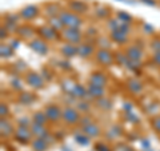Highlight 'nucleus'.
<instances>
[{"label": "nucleus", "instance_id": "49", "mask_svg": "<svg viewBox=\"0 0 160 151\" xmlns=\"http://www.w3.org/2000/svg\"><path fill=\"white\" fill-rule=\"evenodd\" d=\"M93 122H95V120H93V118L91 117V115H89V114H84V115H82V119H80L79 126H80V128H83V127H86V126L91 124Z\"/></svg>", "mask_w": 160, "mask_h": 151}, {"label": "nucleus", "instance_id": "21", "mask_svg": "<svg viewBox=\"0 0 160 151\" xmlns=\"http://www.w3.org/2000/svg\"><path fill=\"white\" fill-rule=\"evenodd\" d=\"M60 55L63 56V59H68V60L78 56V44L64 43L63 46L60 47Z\"/></svg>", "mask_w": 160, "mask_h": 151}, {"label": "nucleus", "instance_id": "14", "mask_svg": "<svg viewBox=\"0 0 160 151\" xmlns=\"http://www.w3.org/2000/svg\"><path fill=\"white\" fill-rule=\"evenodd\" d=\"M109 82L108 75L102 71V70H95L91 74L88 75V84H95V86H100V87H107V84Z\"/></svg>", "mask_w": 160, "mask_h": 151}, {"label": "nucleus", "instance_id": "26", "mask_svg": "<svg viewBox=\"0 0 160 151\" xmlns=\"http://www.w3.org/2000/svg\"><path fill=\"white\" fill-rule=\"evenodd\" d=\"M123 133H124L123 127L116 123V124L109 126V128L107 130V133H106V137H107L108 140H115V139H119L120 137H122Z\"/></svg>", "mask_w": 160, "mask_h": 151}, {"label": "nucleus", "instance_id": "46", "mask_svg": "<svg viewBox=\"0 0 160 151\" xmlns=\"http://www.w3.org/2000/svg\"><path fill=\"white\" fill-rule=\"evenodd\" d=\"M32 124V118L29 117H19L16 119V126L19 127H31Z\"/></svg>", "mask_w": 160, "mask_h": 151}, {"label": "nucleus", "instance_id": "55", "mask_svg": "<svg viewBox=\"0 0 160 151\" xmlns=\"http://www.w3.org/2000/svg\"><path fill=\"white\" fill-rule=\"evenodd\" d=\"M8 38H9V31L4 26H2L0 27V40L4 42V40H7Z\"/></svg>", "mask_w": 160, "mask_h": 151}, {"label": "nucleus", "instance_id": "18", "mask_svg": "<svg viewBox=\"0 0 160 151\" xmlns=\"http://www.w3.org/2000/svg\"><path fill=\"white\" fill-rule=\"evenodd\" d=\"M16 127L12 124V122L8 118H0V135L2 138L9 139L13 137Z\"/></svg>", "mask_w": 160, "mask_h": 151}, {"label": "nucleus", "instance_id": "41", "mask_svg": "<svg viewBox=\"0 0 160 151\" xmlns=\"http://www.w3.org/2000/svg\"><path fill=\"white\" fill-rule=\"evenodd\" d=\"M123 115H124V119L127 120V122H129L131 124H133V126H136V124H139L142 120H140V117L139 115H136L133 111H131V112H123Z\"/></svg>", "mask_w": 160, "mask_h": 151}, {"label": "nucleus", "instance_id": "51", "mask_svg": "<svg viewBox=\"0 0 160 151\" xmlns=\"http://www.w3.org/2000/svg\"><path fill=\"white\" fill-rule=\"evenodd\" d=\"M84 36H86V39H89V38H93V40L96 39L99 36V31H98V28H95V27H88L87 28V31L84 32Z\"/></svg>", "mask_w": 160, "mask_h": 151}, {"label": "nucleus", "instance_id": "34", "mask_svg": "<svg viewBox=\"0 0 160 151\" xmlns=\"http://www.w3.org/2000/svg\"><path fill=\"white\" fill-rule=\"evenodd\" d=\"M73 140H75V142H76L79 146H82V147H87V146L91 144V138H89L88 135L84 134L82 130L73 134Z\"/></svg>", "mask_w": 160, "mask_h": 151}, {"label": "nucleus", "instance_id": "4", "mask_svg": "<svg viewBox=\"0 0 160 151\" xmlns=\"http://www.w3.org/2000/svg\"><path fill=\"white\" fill-rule=\"evenodd\" d=\"M44 114L47 117L48 123L51 124H58L59 122H62V118H63V107H60L59 104L56 103H49L46 104L43 108Z\"/></svg>", "mask_w": 160, "mask_h": 151}, {"label": "nucleus", "instance_id": "56", "mask_svg": "<svg viewBox=\"0 0 160 151\" xmlns=\"http://www.w3.org/2000/svg\"><path fill=\"white\" fill-rule=\"evenodd\" d=\"M139 2L148 7H159V0H139Z\"/></svg>", "mask_w": 160, "mask_h": 151}, {"label": "nucleus", "instance_id": "44", "mask_svg": "<svg viewBox=\"0 0 160 151\" xmlns=\"http://www.w3.org/2000/svg\"><path fill=\"white\" fill-rule=\"evenodd\" d=\"M19 20H22V19H20L19 13H16V12H7L3 16V22H9V23L19 24Z\"/></svg>", "mask_w": 160, "mask_h": 151}, {"label": "nucleus", "instance_id": "24", "mask_svg": "<svg viewBox=\"0 0 160 151\" xmlns=\"http://www.w3.org/2000/svg\"><path fill=\"white\" fill-rule=\"evenodd\" d=\"M92 104H93L98 110H100V111H104V112L111 111L112 107H113V102H112V100L109 99L108 96H103V98H99V99H96V100H93Z\"/></svg>", "mask_w": 160, "mask_h": 151}, {"label": "nucleus", "instance_id": "43", "mask_svg": "<svg viewBox=\"0 0 160 151\" xmlns=\"http://www.w3.org/2000/svg\"><path fill=\"white\" fill-rule=\"evenodd\" d=\"M142 31L144 35H147V36H153L155 34H156V29H155V27L152 26L151 23H147V22H144L142 24Z\"/></svg>", "mask_w": 160, "mask_h": 151}, {"label": "nucleus", "instance_id": "40", "mask_svg": "<svg viewBox=\"0 0 160 151\" xmlns=\"http://www.w3.org/2000/svg\"><path fill=\"white\" fill-rule=\"evenodd\" d=\"M120 24H122V22L115 16V18H109L107 20V28H108V31L109 32H112V31H118V29L120 28Z\"/></svg>", "mask_w": 160, "mask_h": 151}, {"label": "nucleus", "instance_id": "6", "mask_svg": "<svg viewBox=\"0 0 160 151\" xmlns=\"http://www.w3.org/2000/svg\"><path fill=\"white\" fill-rule=\"evenodd\" d=\"M18 13L23 22L29 23V22H33L35 19H38L40 16V13H42V7L38 6V4H27V6H24L23 8H20Z\"/></svg>", "mask_w": 160, "mask_h": 151}, {"label": "nucleus", "instance_id": "48", "mask_svg": "<svg viewBox=\"0 0 160 151\" xmlns=\"http://www.w3.org/2000/svg\"><path fill=\"white\" fill-rule=\"evenodd\" d=\"M93 150L95 151H113L106 142H102V140H98V142L93 144Z\"/></svg>", "mask_w": 160, "mask_h": 151}, {"label": "nucleus", "instance_id": "28", "mask_svg": "<svg viewBox=\"0 0 160 151\" xmlns=\"http://www.w3.org/2000/svg\"><path fill=\"white\" fill-rule=\"evenodd\" d=\"M15 55V49L12 48V46L7 42H2V44H0V58H2L3 60L4 59H11L13 58Z\"/></svg>", "mask_w": 160, "mask_h": 151}, {"label": "nucleus", "instance_id": "38", "mask_svg": "<svg viewBox=\"0 0 160 151\" xmlns=\"http://www.w3.org/2000/svg\"><path fill=\"white\" fill-rule=\"evenodd\" d=\"M47 24H49L53 29H56L58 32H62L64 28V24H63V22L60 20V18L59 16H55V18H48L47 19Z\"/></svg>", "mask_w": 160, "mask_h": 151}, {"label": "nucleus", "instance_id": "59", "mask_svg": "<svg viewBox=\"0 0 160 151\" xmlns=\"http://www.w3.org/2000/svg\"><path fill=\"white\" fill-rule=\"evenodd\" d=\"M9 44L12 46V48L16 51V49L19 48V44H20V39H16V38H12L11 40H9Z\"/></svg>", "mask_w": 160, "mask_h": 151}, {"label": "nucleus", "instance_id": "10", "mask_svg": "<svg viewBox=\"0 0 160 151\" xmlns=\"http://www.w3.org/2000/svg\"><path fill=\"white\" fill-rule=\"evenodd\" d=\"M28 48L31 49L32 52H35L39 56H46L49 52V44L46 42V40L40 39L39 36H36L35 39H32L31 42H28Z\"/></svg>", "mask_w": 160, "mask_h": 151}, {"label": "nucleus", "instance_id": "11", "mask_svg": "<svg viewBox=\"0 0 160 151\" xmlns=\"http://www.w3.org/2000/svg\"><path fill=\"white\" fill-rule=\"evenodd\" d=\"M33 134L31 131V127H19L16 126V130H15V134H13V139L16 140L18 143L20 144H31V142L33 140Z\"/></svg>", "mask_w": 160, "mask_h": 151}, {"label": "nucleus", "instance_id": "7", "mask_svg": "<svg viewBox=\"0 0 160 151\" xmlns=\"http://www.w3.org/2000/svg\"><path fill=\"white\" fill-rule=\"evenodd\" d=\"M36 32H38V36L40 39L46 40L47 43H53V42H58V40H62L60 32L53 29L49 24H42L40 27L36 28Z\"/></svg>", "mask_w": 160, "mask_h": 151}, {"label": "nucleus", "instance_id": "5", "mask_svg": "<svg viewBox=\"0 0 160 151\" xmlns=\"http://www.w3.org/2000/svg\"><path fill=\"white\" fill-rule=\"evenodd\" d=\"M62 40H64V43H71V44H80L84 42V32L79 28H64L60 32Z\"/></svg>", "mask_w": 160, "mask_h": 151}, {"label": "nucleus", "instance_id": "1", "mask_svg": "<svg viewBox=\"0 0 160 151\" xmlns=\"http://www.w3.org/2000/svg\"><path fill=\"white\" fill-rule=\"evenodd\" d=\"M59 18L63 22L66 28H79V29H82L83 24H84L83 18L78 13L69 11V9H63V11L60 12Z\"/></svg>", "mask_w": 160, "mask_h": 151}, {"label": "nucleus", "instance_id": "50", "mask_svg": "<svg viewBox=\"0 0 160 151\" xmlns=\"http://www.w3.org/2000/svg\"><path fill=\"white\" fill-rule=\"evenodd\" d=\"M149 48L152 49V52H160V36H155L151 39Z\"/></svg>", "mask_w": 160, "mask_h": 151}, {"label": "nucleus", "instance_id": "57", "mask_svg": "<svg viewBox=\"0 0 160 151\" xmlns=\"http://www.w3.org/2000/svg\"><path fill=\"white\" fill-rule=\"evenodd\" d=\"M151 59H152V62H153L155 66L160 67V52H152Z\"/></svg>", "mask_w": 160, "mask_h": 151}, {"label": "nucleus", "instance_id": "62", "mask_svg": "<svg viewBox=\"0 0 160 151\" xmlns=\"http://www.w3.org/2000/svg\"><path fill=\"white\" fill-rule=\"evenodd\" d=\"M118 2H122V3L129 4V6H135V4H136V0H118Z\"/></svg>", "mask_w": 160, "mask_h": 151}, {"label": "nucleus", "instance_id": "32", "mask_svg": "<svg viewBox=\"0 0 160 151\" xmlns=\"http://www.w3.org/2000/svg\"><path fill=\"white\" fill-rule=\"evenodd\" d=\"M31 131H32L35 138H44L49 133V130L47 128V126L38 124V123H33L32 122V124H31Z\"/></svg>", "mask_w": 160, "mask_h": 151}, {"label": "nucleus", "instance_id": "60", "mask_svg": "<svg viewBox=\"0 0 160 151\" xmlns=\"http://www.w3.org/2000/svg\"><path fill=\"white\" fill-rule=\"evenodd\" d=\"M40 74L43 75V76H44V79H46V80H51V79H52V74L49 72V71H48V70H47L46 67H44V68L42 70V72H40Z\"/></svg>", "mask_w": 160, "mask_h": 151}, {"label": "nucleus", "instance_id": "58", "mask_svg": "<svg viewBox=\"0 0 160 151\" xmlns=\"http://www.w3.org/2000/svg\"><path fill=\"white\" fill-rule=\"evenodd\" d=\"M142 140V147H143V150H148V148H151V142H149V139H147V138H143V139H140Z\"/></svg>", "mask_w": 160, "mask_h": 151}, {"label": "nucleus", "instance_id": "22", "mask_svg": "<svg viewBox=\"0 0 160 151\" xmlns=\"http://www.w3.org/2000/svg\"><path fill=\"white\" fill-rule=\"evenodd\" d=\"M80 130H82V131L86 134V135H88L91 139H98L100 135H102V133H103L102 127H100V126L96 122L88 124V126H86V127H83V128H80Z\"/></svg>", "mask_w": 160, "mask_h": 151}, {"label": "nucleus", "instance_id": "30", "mask_svg": "<svg viewBox=\"0 0 160 151\" xmlns=\"http://www.w3.org/2000/svg\"><path fill=\"white\" fill-rule=\"evenodd\" d=\"M29 146H31L32 151H48V148H49L48 142L43 138H33V140Z\"/></svg>", "mask_w": 160, "mask_h": 151}, {"label": "nucleus", "instance_id": "45", "mask_svg": "<svg viewBox=\"0 0 160 151\" xmlns=\"http://www.w3.org/2000/svg\"><path fill=\"white\" fill-rule=\"evenodd\" d=\"M13 67H15V70H16L18 72H20V74H26V72L28 71V64L24 62V60H22V59L16 60V63L13 64Z\"/></svg>", "mask_w": 160, "mask_h": 151}, {"label": "nucleus", "instance_id": "53", "mask_svg": "<svg viewBox=\"0 0 160 151\" xmlns=\"http://www.w3.org/2000/svg\"><path fill=\"white\" fill-rule=\"evenodd\" d=\"M9 117V106L7 103H0V118H8Z\"/></svg>", "mask_w": 160, "mask_h": 151}, {"label": "nucleus", "instance_id": "19", "mask_svg": "<svg viewBox=\"0 0 160 151\" xmlns=\"http://www.w3.org/2000/svg\"><path fill=\"white\" fill-rule=\"evenodd\" d=\"M87 91H88V98L87 100L93 102L99 98L107 96V88L106 87H100V86H95V84H88L87 83Z\"/></svg>", "mask_w": 160, "mask_h": 151}, {"label": "nucleus", "instance_id": "39", "mask_svg": "<svg viewBox=\"0 0 160 151\" xmlns=\"http://www.w3.org/2000/svg\"><path fill=\"white\" fill-rule=\"evenodd\" d=\"M32 122L33 123H38V124H43V126H47L48 120H47V117L46 114H44V111H35L32 114Z\"/></svg>", "mask_w": 160, "mask_h": 151}, {"label": "nucleus", "instance_id": "20", "mask_svg": "<svg viewBox=\"0 0 160 151\" xmlns=\"http://www.w3.org/2000/svg\"><path fill=\"white\" fill-rule=\"evenodd\" d=\"M36 99H38V95L32 91H27V90H24V91L18 94V103L24 106V107L32 106L35 102H36Z\"/></svg>", "mask_w": 160, "mask_h": 151}, {"label": "nucleus", "instance_id": "61", "mask_svg": "<svg viewBox=\"0 0 160 151\" xmlns=\"http://www.w3.org/2000/svg\"><path fill=\"white\" fill-rule=\"evenodd\" d=\"M119 147L122 151H135V148H132L131 146H128L126 143H119Z\"/></svg>", "mask_w": 160, "mask_h": 151}, {"label": "nucleus", "instance_id": "2", "mask_svg": "<svg viewBox=\"0 0 160 151\" xmlns=\"http://www.w3.org/2000/svg\"><path fill=\"white\" fill-rule=\"evenodd\" d=\"M24 82L28 87H31L32 90H43L46 88V83L47 80L44 79V76L38 71H33V70H28V71L24 74Z\"/></svg>", "mask_w": 160, "mask_h": 151}, {"label": "nucleus", "instance_id": "13", "mask_svg": "<svg viewBox=\"0 0 160 151\" xmlns=\"http://www.w3.org/2000/svg\"><path fill=\"white\" fill-rule=\"evenodd\" d=\"M15 34H16L18 39H20V40H26L27 43H28V42H31L32 39H35V38H36V35H38L36 28H33L31 24H28V23H26V24H20Z\"/></svg>", "mask_w": 160, "mask_h": 151}, {"label": "nucleus", "instance_id": "23", "mask_svg": "<svg viewBox=\"0 0 160 151\" xmlns=\"http://www.w3.org/2000/svg\"><path fill=\"white\" fill-rule=\"evenodd\" d=\"M109 39L112 40V43L118 44V46H127L129 43V35L127 34H123L120 31H112L108 34Z\"/></svg>", "mask_w": 160, "mask_h": 151}, {"label": "nucleus", "instance_id": "29", "mask_svg": "<svg viewBox=\"0 0 160 151\" xmlns=\"http://www.w3.org/2000/svg\"><path fill=\"white\" fill-rule=\"evenodd\" d=\"M95 46L100 49H111L112 48V40L109 36H104V35H99L95 39Z\"/></svg>", "mask_w": 160, "mask_h": 151}, {"label": "nucleus", "instance_id": "27", "mask_svg": "<svg viewBox=\"0 0 160 151\" xmlns=\"http://www.w3.org/2000/svg\"><path fill=\"white\" fill-rule=\"evenodd\" d=\"M75 86H76V82L69 76H66V78H63L62 80H60V90L64 92V95L72 94Z\"/></svg>", "mask_w": 160, "mask_h": 151}, {"label": "nucleus", "instance_id": "8", "mask_svg": "<svg viewBox=\"0 0 160 151\" xmlns=\"http://www.w3.org/2000/svg\"><path fill=\"white\" fill-rule=\"evenodd\" d=\"M95 62L103 68H108L112 64H115V51L112 49H100L98 48L96 54H95Z\"/></svg>", "mask_w": 160, "mask_h": 151}, {"label": "nucleus", "instance_id": "36", "mask_svg": "<svg viewBox=\"0 0 160 151\" xmlns=\"http://www.w3.org/2000/svg\"><path fill=\"white\" fill-rule=\"evenodd\" d=\"M116 18H118L122 23L129 24V26H132L133 22H135V18L132 16V15L128 13L127 11H123V9H119V11H116Z\"/></svg>", "mask_w": 160, "mask_h": 151}, {"label": "nucleus", "instance_id": "3", "mask_svg": "<svg viewBox=\"0 0 160 151\" xmlns=\"http://www.w3.org/2000/svg\"><path fill=\"white\" fill-rule=\"evenodd\" d=\"M80 119H82V114L79 112V110L75 106H66V107H63L62 122L66 126H69V127L78 126L80 123Z\"/></svg>", "mask_w": 160, "mask_h": 151}, {"label": "nucleus", "instance_id": "54", "mask_svg": "<svg viewBox=\"0 0 160 151\" xmlns=\"http://www.w3.org/2000/svg\"><path fill=\"white\" fill-rule=\"evenodd\" d=\"M122 110H123V112H131V111H133V104H132V102H128V100L123 102L122 103Z\"/></svg>", "mask_w": 160, "mask_h": 151}, {"label": "nucleus", "instance_id": "15", "mask_svg": "<svg viewBox=\"0 0 160 151\" xmlns=\"http://www.w3.org/2000/svg\"><path fill=\"white\" fill-rule=\"evenodd\" d=\"M66 4H67V9L80 15V16L88 13V11H89V4L86 0H68Z\"/></svg>", "mask_w": 160, "mask_h": 151}, {"label": "nucleus", "instance_id": "31", "mask_svg": "<svg viewBox=\"0 0 160 151\" xmlns=\"http://www.w3.org/2000/svg\"><path fill=\"white\" fill-rule=\"evenodd\" d=\"M24 79H22L19 75H13V76L9 79V87H11L13 91H16L18 94L24 91Z\"/></svg>", "mask_w": 160, "mask_h": 151}, {"label": "nucleus", "instance_id": "17", "mask_svg": "<svg viewBox=\"0 0 160 151\" xmlns=\"http://www.w3.org/2000/svg\"><path fill=\"white\" fill-rule=\"evenodd\" d=\"M43 12L44 15L48 18H55V16H59L60 12L63 11L64 8H62V4H60L59 2H48V3H44L43 4Z\"/></svg>", "mask_w": 160, "mask_h": 151}, {"label": "nucleus", "instance_id": "52", "mask_svg": "<svg viewBox=\"0 0 160 151\" xmlns=\"http://www.w3.org/2000/svg\"><path fill=\"white\" fill-rule=\"evenodd\" d=\"M144 108H146V110H144V111H146V114L151 115V117H155V115H156V111L159 110V106L153 102V103H151L149 106H146Z\"/></svg>", "mask_w": 160, "mask_h": 151}, {"label": "nucleus", "instance_id": "16", "mask_svg": "<svg viewBox=\"0 0 160 151\" xmlns=\"http://www.w3.org/2000/svg\"><path fill=\"white\" fill-rule=\"evenodd\" d=\"M126 88L132 95H140L144 91V83L136 76H131L126 80Z\"/></svg>", "mask_w": 160, "mask_h": 151}, {"label": "nucleus", "instance_id": "35", "mask_svg": "<svg viewBox=\"0 0 160 151\" xmlns=\"http://www.w3.org/2000/svg\"><path fill=\"white\" fill-rule=\"evenodd\" d=\"M92 102H89V100H86V99H80L76 102V104H75V107H76L79 110V112L84 115V114H89V111H91L92 108Z\"/></svg>", "mask_w": 160, "mask_h": 151}, {"label": "nucleus", "instance_id": "25", "mask_svg": "<svg viewBox=\"0 0 160 151\" xmlns=\"http://www.w3.org/2000/svg\"><path fill=\"white\" fill-rule=\"evenodd\" d=\"M93 15L96 16L99 20H108L109 18H112V9L108 6H98L93 9Z\"/></svg>", "mask_w": 160, "mask_h": 151}, {"label": "nucleus", "instance_id": "47", "mask_svg": "<svg viewBox=\"0 0 160 151\" xmlns=\"http://www.w3.org/2000/svg\"><path fill=\"white\" fill-rule=\"evenodd\" d=\"M58 66L60 70H63L64 72H69L72 71V64L68 59H62V60H58Z\"/></svg>", "mask_w": 160, "mask_h": 151}, {"label": "nucleus", "instance_id": "42", "mask_svg": "<svg viewBox=\"0 0 160 151\" xmlns=\"http://www.w3.org/2000/svg\"><path fill=\"white\" fill-rule=\"evenodd\" d=\"M149 124H151V128L153 130V133L158 134L160 137V115L151 117V119H149Z\"/></svg>", "mask_w": 160, "mask_h": 151}, {"label": "nucleus", "instance_id": "37", "mask_svg": "<svg viewBox=\"0 0 160 151\" xmlns=\"http://www.w3.org/2000/svg\"><path fill=\"white\" fill-rule=\"evenodd\" d=\"M129 62V59L127 58V55L124 54V51H115V63L120 66L122 68H126L127 64Z\"/></svg>", "mask_w": 160, "mask_h": 151}, {"label": "nucleus", "instance_id": "63", "mask_svg": "<svg viewBox=\"0 0 160 151\" xmlns=\"http://www.w3.org/2000/svg\"><path fill=\"white\" fill-rule=\"evenodd\" d=\"M159 7H160V0H159Z\"/></svg>", "mask_w": 160, "mask_h": 151}, {"label": "nucleus", "instance_id": "33", "mask_svg": "<svg viewBox=\"0 0 160 151\" xmlns=\"http://www.w3.org/2000/svg\"><path fill=\"white\" fill-rule=\"evenodd\" d=\"M72 95L78 100L80 99H86L88 98V91H87V86L84 84H80V83H76V86L73 87V91H72Z\"/></svg>", "mask_w": 160, "mask_h": 151}, {"label": "nucleus", "instance_id": "9", "mask_svg": "<svg viewBox=\"0 0 160 151\" xmlns=\"http://www.w3.org/2000/svg\"><path fill=\"white\" fill-rule=\"evenodd\" d=\"M124 54L127 55V58L129 60H133V62H140L143 63V59H144V48H143V44L140 42H135L132 44H128L124 48Z\"/></svg>", "mask_w": 160, "mask_h": 151}, {"label": "nucleus", "instance_id": "12", "mask_svg": "<svg viewBox=\"0 0 160 151\" xmlns=\"http://www.w3.org/2000/svg\"><path fill=\"white\" fill-rule=\"evenodd\" d=\"M98 48L95 46V42L84 40L80 44H78V56L80 59H89L91 56H95Z\"/></svg>", "mask_w": 160, "mask_h": 151}]
</instances>
